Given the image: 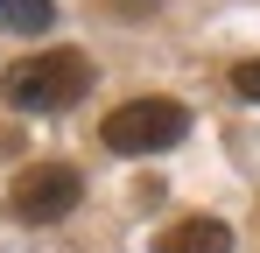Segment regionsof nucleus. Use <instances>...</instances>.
Instances as JSON below:
<instances>
[{"label":"nucleus","instance_id":"f257e3e1","mask_svg":"<svg viewBox=\"0 0 260 253\" xmlns=\"http://www.w3.org/2000/svg\"><path fill=\"white\" fill-rule=\"evenodd\" d=\"M91 91V56L85 49H36L0 71V99L14 113H71Z\"/></svg>","mask_w":260,"mask_h":253},{"label":"nucleus","instance_id":"f03ea898","mask_svg":"<svg viewBox=\"0 0 260 253\" xmlns=\"http://www.w3.org/2000/svg\"><path fill=\"white\" fill-rule=\"evenodd\" d=\"M183 134H190L183 99H127V106H113L106 126H99V141H106L113 155H162Z\"/></svg>","mask_w":260,"mask_h":253},{"label":"nucleus","instance_id":"7ed1b4c3","mask_svg":"<svg viewBox=\"0 0 260 253\" xmlns=\"http://www.w3.org/2000/svg\"><path fill=\"white\" fill-rule=\"evenodd\" d=\"M78 197H85V176L71 162H28L7 183V218L14 225H56L78 211Z\"/></svg>","mask_w":260,"mask_h":253},{"label":"nucleus","instance_id":"20e7f679","mask_svg":"<svg viewBox=\"0 0 260 253\" xmlns=\"http://www.w3.org/2000/svg\"><path fill=\"white\" fill-rule=\"evenodd\" d=\"M155 253H232V225L218 218H176L155 232Z\"/></svg>","mask_w":260,"mask_h":253},{"label":"nucleus","instance_id":"39448f33","mask_svg":"<svg viewBox=\"0 0 260 253\" xmlns=\"http://www.w3.org/2000/svg\"><path fill=\"white\" fill-rule=\"evenodd\" d=\"M49 21H56L49 0H0V28H14V36H43Z\"/></svg>","mask_w":260,"mask_h":253},{"label":"nucleus","instance_id":"423d86ee","mask_svg":"<svg viewBox=\"0 0 260 253\" xmlns=\"http://www.w3.org/2000/svg\"><path fill=\"white\" fill-rule=\"evenodd\" d=\"M232 91H239V99H260V56H253V64H239V71H232Z\"/></svg>","mask_w":260,"mask_h":253},{"label":"nucleus","instance_id":"0eeeda50","mask_svg":"<svg viewBox=\"0 0 260 253\" xmlns=\"http://www.w3.org/2000/svg\"><path fill=\"white\" fill-rule=\"evenodd\" d=\"M120 14H148V7H162V0H113Z\"/></svg>","mask_w":260,"mask_h":253}]
</instances>
